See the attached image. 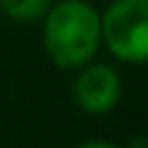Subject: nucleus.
<instances>
[{
    "mask_svg": "<svg viewBox=\"0 0 148 148\" xmlns=\"http://www.w3.org/2000/svg\"><path fill=\"white\" fill-rule=\"evenodd\" d=\"M44 52L57 68L86 65L101 44L99 13L83 0H65L44 13Z\"/></svg>",
    "mask_w": 148,
    "mask_h": 148,
    "instance_id": "nucleus-1",
    "label": "nucleus"
},
{
    "mask_svg": "<svg viewBox=\"0 0 148 148\" xmlns=\"http://www.w3.org/2000/svg\"><path fill=\"white\" fill-rule=\"evenodd\" d=\"M99 23L114 57L135 65L148 57V0H114Z\"/></svg>",
    "mask_w": 148,
    "mask_h": 148,
    "instance_id": "nucleus-2",
    "label": "nucleus"
},
{
    "mask_svg": "<svg viewBox=\"0 0 148 148\" xmlns=\"http://www.w3.org/2000/svg\"><path fill=\"white\" fill-rule=\"evenodd\" d=\"M120 75L109 65H88L75 81V101L88 114H107L120 101Z\"/></svg>",
    "mask_w": 148,
    "mask_h": 148,
    "instance_id": "nucleus-3",
    "label": "nucleus"
},
{
    "mask_svg": "<svg viewBox=\"0 0 148 148\" xmlns=\"http://www.w3.org/2000/svg\"><path fill=\"white\" fill-rule=\"evenodd\" d=\"M47 8L49 0H0V10L13 21H39Z\"/></svg>",
    "mask_w": 148,
    "mask_h": 148,
    "instance_id": "nucleus-4",
    "label": "nucleus"
}]
</instances>
